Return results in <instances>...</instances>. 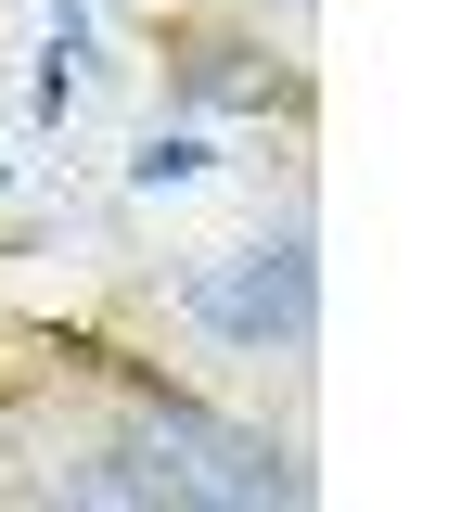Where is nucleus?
<instances>
[{
	"label": "nucleus",
	"instance_id": "obj_1",
	"mask_svg": "<svg viewBox=\"0 0 474 512\" xmlns=\"http://www.w3.org/2000/svg\"><path fill=\"white\" fill-rule=\"evenodd\" d=\"M103 359V346H90ZM103 410L39 436V487L77 512H308L321 474L282 423H244L193 384H154L129 359H103Z\"/></svg>",
	"mask_w": 474,
	"mask_h": 512
},
{
	"label": "nucleus",
	"instance_id": "obj_2",
	"mask_svg": "<svg viewBox=\"0 0 474 512\" xmlns=\"http://www.w3.org/2000/svg\"><path fill=\"white\" fill-rule=\"evenodd\" d=\"M167 320L205 359H308L321 346V218H308V192H282L244 244H205L193 269H167Z\"/></svg>",
	"mask_w": 474,
	"mask_h": 512
},
{
	"label": "nucleus",
	"instance_id": "obj_3",
	"mask_svg": "<svg viewBox=\"0 0 474 512\" xmlns=\"http://www.w3.org/2000/svg\"><path fill=\"white\" fill-rule=\"evenodd\" d=\"M167 103L180 116H257V128H295L308 116V64L270 39V13H244V26H218V13H180L167 26Z\"/></svg>",
	"mask_w": 474,
	"mask_h": 512
},
{
	"label": "nucleus",
	"instance_id": "obj_4",
	"mask_svg": "<svg viewBox=\"0 0 474 512\" xmlns=\"http://www.w3.org/2000/svg\"><path fill=\"white\" fill-rule=\"evenodd\" d=\"M218 180V141H205V116H154L129 141V192H205Z\"/></svg>",
	"mask_w": 474,
	"mask_h": 512
},
{
	"label": "nucleus",
	"instance_id": "obj_5",
	"mask_svg": "<svg viewBox=\"0 0 474 512\" xmlns=\"http://www.w3.org/2000/svg\"><path fill=\"white\" fill-rule=\"evenodd\" d=\"M0 192H13V154H0Z\"/></svg>",
	"mask_w": 474,
	"mask_h": 512
}]
</instances>
